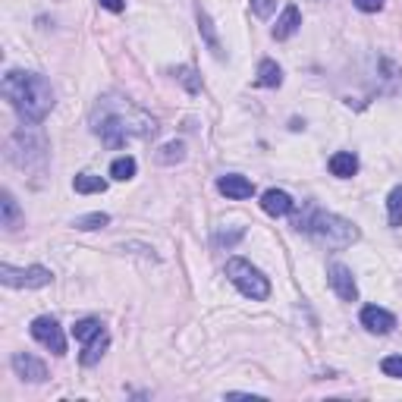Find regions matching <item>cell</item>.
<instances>
[{
	"label": "cell",
	"instance_id": "cell-26",
	"mask_svg": "<svg viewBox=\"0 0 402 402\" xmlns=\"http://www.w3.org/2000/svg\"><path fill=\"white\" fill-rule=\"evenodd\" d=\"M100 6H104V10H110V13H123L126 0H100Z\"/></svg>",
	"mask_w": 402,
	"mask_h": 402
},
{
	"label": "cell",
	"instance_id": "cell-25",
	"mask_svg": "<svg viewBox=\"0 0 402 402\" xmlns=\"http://www.w3.org/2000/svg\"><path fill=\"white\" fill-rule=\"evenodd\" d=\"M355 6H358L361 13H377L380 6H384V0H352Z\"/></svg>",
	"mask_w": 402,
	"mask_h": 402
},
{
	"label": "cell",
	"instance_id": "cell-21",
	"mask_svg": "<svg viewBox=\"0 0 402 402\" xmlns=\"http://www.w3.org/2000/svg\"><path fill=\"white\" fill-rule=\"evenodd\" d=\"M107 223H110V217H107V214H100V211L82 214V217L72 220V226H76V230H100V226H107Z\"/></svg>",
	"mask_w": 402,
	"mask_h": 402
},
{
	"label": "cell",
	"instance_id": "cell-7",
	"mask_svg": "<svg viewBox=\"0 0 402 402\" xmlns=\"http://www.w3.org/2000/svg\"><path fill=\"white\" fill-rule=\"evenodd\" d=\"M13 371H16L22 380H32V384H41V380L48 377L44 361H38L35 355H29V352H16V355H13Z\"/></svg>",
	"mask_w": 402,
	"mask_h": 402
},
{
	"label": "cell",
	"instance_id": "cell-15",
	"mask_svg": "<svg viewBox=\"0 0 402 402\" xmlns=\"http://www.w3.org/2000/svg\"><path fill=\"white\" fill-rule=\"evenodd\" d=\"M280 82H283L280 66L273 63V60H261L258 63V85H264V89H277Z\"/></svg>",
	"mask_w": 402,
	"mask_h": 402
},
{
	"label": "cell",
	"instance_id": "cell-20",
	"mask_svg": "<svg viewBox=\"0 0 402 402\" xmlns=\"http://www.w3.org/2000/svg\"><path fill=\"white\" fill-rule=\"evenodd\" d=\"M387 217H390V226H402V186L387 195Z\"/></svg>",
	"mask_w": 402,
	"mask_h": 402
},
{
	"label": "cell",
	"instance_id": "cell-27",
	"mask_svg": "<svg viewBox=\"0 0 402 402\" xmlns=\"http://www.w3.org/2000/svg\"><path fill=\"white\" fill-rule=\"evenodd\" d=\"M192 76H195V72H192V70H179V79H183V82L189 85L192 91H198V82H195V79H192Z\"/></svg>",
	"mask_w": 402,
	"mask_h": 402
},
{
	"label": "cell",
	"instance_id": "cell-19",
	"mask_svg": "<svg viewBox=\"0 0 402 402\" xmlns=\"http://www.w3.org/2000/svg\"><path fill=\"white\" fill-rule=\"evenodd\" d=\"M110 176L119 179V183H126V179L136 176V157H129V154H123V157H117L110 164Z\"/></svg>",
	"mask_w": 402,
	"mask_h": 402
},
{
	"label": "cell",
	"instance_id": "cell-16",
	"mask_svg": "<svg viewBox=\"0 0 402 402\" xmlns=\"http://www.w3.org/2000/svg\"><path fill=\"white\" fill-rule=\"evenodd\" d=\"M98 333H104V327H100L98 318H85V320H76V327H72V337L79 339V343H89V339H95Z\"/></svg>",
	"mask_w": 402,
	"mask_h": 402
},
{
	"label": "cell",
	"instance_id": "cell-23",
	"mask_svg": "<svg viewBox=\"0 0 402 402\" xmlns=\"http://www.w3.org/2000/svg\"><path fill=\"white\" fill-rule=\"evenodd\" d=\"M380 371L387 377H402V355H390V358L380 361Z\"/></svg>",
	"mask_w": 402,
	"mask_h": 402
},
{
	"label": "cell",
	"instance_id": "cell-6",
	"mask_svg": "<svg viewBox=\"0 0 402 402\" xmlns=\"http://www.w3.org/2000/svg\"><path fill=\"white\" fill-rule=\"evenodd\" d=\"M327 280H330L333 292H337L343 302H355L358 299V286H355L352 280V271L343 264H330V271H327Z\"/></svg>",
	"mask_w": 402,
	"mask_h": 402
},
{
	"label": "cell",
	"instance_id": "cell-4",
	"mask_svg": "<svg viewBox=\"0 0 402 402\" xmlns=\"http://www.w3.org/2000/svg\"><path fill=\"white\" fill-rule=\"evenodd\" d=\"M51 280H53V273L41 264L22 267V271H16V267H10V264H0V283L4 286H16V290H41V286H48Z\"/></svg>",
	"mask_w": 402,
	"mask_h": 402
},
{
	"label": "cell",
	"instance_id": "cell-14",
	"mask_svg": "<svg viewBox=\"0 0 402 402\" xmlns=\"http://www.w3.org/2000/svg\"><path fill=\"white\" fill-rule=\"evenodd\" d=\"M72 189H76L79 195L104 192V189H107V179H104V176H95V173H79V176L72 179Z\"/></svg>",
	"mask_w": 402,
	"mask_h": 402
},
{
	"label": "cell",
	"instance_id": "cell-11",
	"mask_svg": "<svg viewBox=\"0 0 402 402\" xmlns=\"http://www.w3.org/2000/svg\"><path fill=\"white\" fill-rule=\"evenodd\" d=\"M299 25H302V13H299V6H296V4L283 6V13H280L277 25H273V38H280V41H283V38L296 35Z\"/></svg>",
	"mask_w": 402,
	"mask_h": 402
},
{
	"label": "cell",
	"instance_id": "cell-17",
	"mask_svg": "<svg viewBox=\"0 0 402 402\" xmlns=\"http://www.w3.org/2000/svg\"><path fill=\"white\" fill-rule=\"evenodd\" d=\"M107 343H110V337H107V330H104V333H98L95 339H89V343H85V349H82V365H95V361L100 358V355H104Z\"/></svg>",
	"mask_w": 402,
	"mask_h": 402
},
{
	"label": "cell",
	"instance_id": "cell-8",
	"mask_svg": "<svg viewBox=\"0 0 402 402\" xmlns=\"http://www.w3.org/2000/svg\"><path fill=\"white\" fill-rule=\"evenodd\" d=\"M361 324H365V330H371V333H390L393 327H396V318H393L387 308L368 305L365 311H361Z\"/></svg>",
	"mask_w": 402,
	"mask_h": 402
},
{
	"label": "cell",
	"instance_id": "cell-10",
	"mask_svg": "<svg viewBox=\"0 0 402 402\" xmlns=\"http://www.w3.org/2000/svg\"><path fill=\"white\" fill-rule=\"evenodd\" d=\"M261 207H264V214H271V217H286V214L292 211V198L280 189H267L264 195H261Z\"/></svg>",
	"mask_w": 402,
	"mask_h": 402
},
{
	"label": "cell",
	"instance_id": "cell-22",
	"mask_svg": "<svg viewBox=\"0 0 402 402\" xmlns=\"http://www.w3.org/2000/svg\"><path fill=\"white\" fill-rule=\"evenodd\" d=\"M183 157H186L183 142H170V145H164V148H160V154H157L160 164H179Z\"/></svg>",
	"mask_w": 402,
	"mask_h": 402
},
{
	"label": "cell",
	"instance_id": "cell-13",
	"mask_svg": "<svg viewBox=\"0 0 402 402\" xmlns=\"http://www.w3.org/2000/svg\"><path fill=\"white\" fill-rule=\"evenodd\" d=\"M0 214H4V220H0V223H4L6 230H19V223H22V214H19V205L13 201L10 192H4V195H0Z\"/></svg>",
	"mask_w": 402,
	"mask_h": 402
},
{
	"label": "cell",
	"instance_id": "cell-9",
	"mask_svg": "<svg viewBox=\"0 0 402 402\" xmlns=\"http://www.w3.org/2000/svg\"><path fill=\"white\" fill-rule=\"evenodd\" d=\"M217 189L223 192L226 198H236V201H242V198H252L254 186H252L245 176H236V173H230V176H220V179H217Z\"/></svg>",
	"mask_w": 402,
	"mask_h": 402
},
{
	"label": "cell",
	"instance_id": "cell-1",
	"mask_svg": "<svg viewBox=\"0 0 402 402\" xmlns=\"http://www.w3.org/2000/svg\"><path fill=\"white\" fill-rule=\"evenodd\" d=\"M0 91H4V98L10 100V107L19 113L22 123H41L53 110V89L38 72L10 70L0 82Z\"/></svg>",
	"mask_w": 402,
	"mask_h": 402
},
{
	"label": "cell",
	"instance_id": "cell-5",
	"mask_svg": "<svg viewBox=\"0 0 402 402\" xmlns=\"http://www.w3.org/2000/svg\"><path fill=\"white\" fill-rule=\"evenodd\" d=\"M32 337L38 339V343L44 346V349H51L53 355H63L66 352V337H63V330H60V324L53 318H35L32 320Z\"/></svg>",
	"mask_w": 402,
	"mask_h": 402
},
{
	"label": "cell",
	"instance_id": "cell-2",
	"mask_svg": "<svg viewBox=\"0 0 402 402\" xmlns=\"http://www.w3.org/2000/svg\"><path fill=\"white\" fill-rule=\"evenodd\" d=\"M305 230L311 233L318 242H324L327 249H346V245H352L355 239H358V226L337 217V214H324V211L314 214L305 223Z\"/></svg>",
	"mask_w": 402,
	"mask_h": 402
},
{
	"label": "cell",
	"instance_id": "cell-12",
	"mask_svg": "<svg viewBox=\"0 0 402 402\" xmlns=\"http://www.w3.org/2000/svg\"><path fill=\"white\" fill-rule=\"evenodd\" d=\"M330 173L333 176H339V179H349L358 173V157H355L352 151H337L330 157Z\"/></svg>",
	"mask_w": 402,
	"mask_h": 402
},
{
	"label": "cell",
	"instance_id": "cell-18",
	"mask_svg": "<svg viewBox=\"0 0 402 402\" xmlns=\"http://www.w3.org/2000/svg\"><path fill=\"white\" fill-rule=\"evenodd\" d=\"M198 29H201V35L207 38V48H211L214 57H223V48H220V41H217V32H214L211 16H207V13H198Z\"/></svg>",
	"mask_w": 402,
	"mask_h": 402
},
{
	"label": "cell",
	"instance_id": "cell-24",
	"mask_svg": "<svg viewBox=\"0 0 402 402\" xmlns=\"http://www.w3.org/2000/svg\"><path fill=\"white\" fill-rule=\"evenodd\" d=\"M252 10H254V16L267 19L273 10H277V0H252Z\"/></svg>",
	"mask_w": 402,
	"mask_h": 402
},
{
	"label": "cell",
	"instance_id": "cell-3",
	"mask_svg": "<svg viewBox=\"0 0 402 402\" xmlns=\"http://www.w3.org/2000/svg\"><path fill=\"white\" fill-rule=\"evenodd\" d=\"M226 277H230V283L236 286L242 296H249L254 302H264L271 296V283H267V277L258 271V267H252L245 258H230L226 261Z\"/></svg>",
	"mask_w": 402,
	"mask_h": 402
}]
</instances>
